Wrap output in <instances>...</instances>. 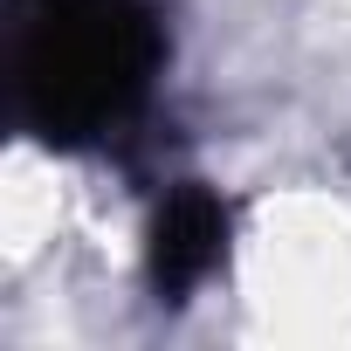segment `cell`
Masks as SVG:
<instances>
[{
    "label": "cell",
    "mask_w": 351,
    "mask_h": 351,
    "mask_svg": "<svg viewBox=\"0 0 351 351\" xmlns=\"http://www.w3.org/2000/svg\"><path fill=\"white\" fill-rule=\"evenodd\" d=\"M172 56L152 0H8V104L49 152L110 145Z\"/></svg>",
    "instance_id": "obj_1"
},
{
    "label": "cell",
    "mask_w": 351,
    "mask_h": 351,
    "mask_svg": "<svg viewBox=\"0 0 351 351\" xmlns=\"http://www.w3.org/2000/svg\"><path fill=\"white\" fill-rule=\"evenodd\" d=\"M228 241H234V207L200 186V180H180L158 214H152V241H145V276L158 289V303H186L221 262H228Z\"/></svg>",
    "instance_id": "obj_2"
}]
</instances>
